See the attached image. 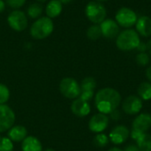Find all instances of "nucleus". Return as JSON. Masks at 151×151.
Masks as SVG:
<instances>
[{"mask_svg":"<svg viewBox=\"0 0 151 151\" xmlns=\"http://www.w3.org/2000/svg\"><path fill=\"white\" fill-rule=\"evenodd\" d=\"M130 136V131L126 126H117L110 133V141L115 145H120L124 143Z\"/></svg>","mask_w":151,"mask_h":151,"instance_id":"13","label":"nucleus"},{"mask_svg":"<svg viewBox=\"0 0 151 151\" xmlns=\"http://www.w3.org/2000/svg\"><path fill=\"white\" fill-rule=\"evenodd\" d=\"M151 127V115L150 113H142L133 121L132 131L142 134Z\"/></svg>","mask_w":151,"mask_h":151,"instance_id":"11","label":"nucleus"},{"mask_svg":"<svg viewBox=\"0 0 151 151\" xmlns=\"http://www.w3.org/2000/svg\"><path fill=\"white\" fill-rule=\"evenodd\" d=\"M137 147L140 151H151V135L149 134H142L136 141Z\"/></svg>","mask_w":151,"mask_h":151,"instance_id":"21","label":"nucleus"},{"mask_svg":"<svg viewBox=\"0 0 151 151\" xmlns=\"http://www.w3.org/2000/svg\"><path fill=\"white\" fill-rule=\"evenodd\" d=\"M26 0H6L7 4L12 8V9H16L18 10L19 8H20L24 4H25Z\"/></svg>","mask_w":151,"mask_h":151,"instance_id":"28","label":"nucleus"},{"mask_svg":"<svg viewBox=\"0 0 151 151\" xmlns=\"http://www.w3.org/2000/svg\"><path fill=\"white\" fill-rule=\"evenodd\" d=\"M10 98V90L4 85L0 83V105L5 104V103Z\"/></svg>","mask_w":151,"mask_h":151,"instance_id":"26","label":"nucleus"},{"mask_svg":"<svg viewBox=\"0 0 151 151\" xmlns=\"http://www.w3.org/2000/svg\"><path fill=\"white\" fill-rule=\"evenodd\" d=\"M138 96L142 100H150L151 99V83L148 81L142 82L137 88Z\"/></svg>","mask_w":151,"mask_h":151,"instance_id":"20","label":"nucleus"},{"mask_svg":"<svg viewBox=\"0 0 151 151\" xmlns=\"http://www.w3.org/2000/svg\"><path fill=\"white\" fill-rule=\"evenodd\" d=\"M87 36L90 40H97L102 36V31L98 24H94L90 26L87 30Z\"/></svg>","mask_w":151,"mask_h":151,"instance_id":"22","label":"nucleus"},{"mask_svg":"<svg viewBox=\"0 0 151 151\" xmlns=\"http://www.w3.org/2000/svg\"><path fill=\"white\" fill-rule=\"evenodd\" d=\"M142 108V100L134 95L127 96L122 103V110L127 115H136Z\"/></svg>","mask_w":151,"mask_h":151,"instance_id":"9","label":"nucleus"},{"mask_svg":"<svg viewBox=\"0 0 151 151\" xmlns=\"http://www.w3.org/2000/svg\"><path fill=\"white\" fill-rule=\"evenodd\" d=\"M136 63L141 66H145L149 65L150 61V56L146 52H140L135 58Z\"/></svg>","mask_w":151,"mask_h":151,"instance_id":"27","label":"nucleus"},{"mask_svg":"<svg viewBox=\"0 0 151 151\" xmlns=\"http://www.w3.org/2000/svg\"><path fill=\"white\" fill-rule=\"evenodd\" d=\"M99 26L102 31V35L106 38L111 39L118 36L119 34V26L116 20L112 19H105Z\"/></svg>","mask_w":151,"mask_h":151,"instance_id":"14","label":"nucleus"},{"mask_svg":"<svg viewBox=\"0 0 151 151\" xmlns=\"http://www.w3.org/2000/svg\"><path fill=\"white\" fill-rule=\"evenodd\" d=\"M109 137L104 134H98L97 135L95 136L93 142H94V144L96 146V147H99V148H104L105 146H107V144L109 143Z\"/></svg>","mask_w":151,"mask_h":151,"instance_id":"24","label":"nucleus"},{"mask_svg":"<svg viewBox=\"0 0 151 151\" xmlns=\"http://www.w3.org/2000/svg\"><path fill=\"white\" fill-rule=\"evenodd\" d=\"M54 29V24L50 18L42 17L36 19L30 27V35L34 39L42 40L50 36Z\"/></svg>","mask_w":151,"mask_h":151,"instance_id":"3","label":"nucleus"},{"mask_svg":"<svg viewBox=\"0 0 151 151\" xmlns=\"http://www.w3.org/2000/svg\"><path fill=\"white\" fill-rule=\"evenodd\" d=\"M63 10V4L58 0H50L46 5V14L49 18H56L60 15Z\"/></svg>","mask_w":151,"mask_h":151,"instance_id":"19","label":"nucleus"},{"mask_svg":"<svg viewBox=\"0 0 151 151\" xmlns=\"http://www.w3.org/2000/svg\"><path fill=\"white\" fill-rule=\"evenodd\" d=\"M108 151H123L121 149H119V148H117V147H114V148H111V149H110Z\"/></svg>","mask_w":151,"mask_h":151,"instance_id":"35","label":"nucleus"},{"mask_svg":"<svg viewBox=\"0 0 151 151\" xmlns=\"http://www.w3.org/2000/svg\"><path fill=\"white\" fill-rule=\"evenodd\" d=\"M141 40L138 33L131 28H127L119 34L116 40L117 47L123 51H129L137 49Z\"/></svg>","mask_w":151,"mask_h":151,"instance_id":"2","label":"nucleus"},{"mask_svg":"<svg viewBox=\"0 0 151 151\" xmlns=\"http://www.w3.org/2000/svg\"><path fill=\"white\" fill-rule=\"evenodd\" d=\"M27 136V128L23 126H14L8 131V138L12 142H22Z\"/></svg>","mask_w":151,"mask_h":151,"instance_id":"17","label":"nucleus"},{"mask_svg":"<svg viewBox=\"0 0 151 151\" xmlns=\"http://www.w3.org/2000/svg\"><path fill=\"white\" fill-rule=\"evenodd\" d=\"M111 118H112L113 119H119L120 118V113H119V111L118 110L113 111L111 113Z\"/></svg>","mask_w":151,"mask_h":151,"instance_id":"31","label":"nucleus"},{"mask_svg":"<svg viewBox=\"0 0 151 151\" xmlns=\"http://www.w3.org/2000/svg\"><path fill=\"white\" fill-rule=\"evenodd\" d=\"M15 122L14 111L6 104L0 105V134L9 131Z\"/></svg>","mask_w":151,"mask_h":151,"instance_id":"8","label":"nucleus"},{"mask_svg":"<svg viewBox=\"0 0 151 151\" xmlns=\"http://www.w3.org/2000/svg\"><path fill=\"white\" fill-rule=\"evenodd\" d=\"M97 1H99V2H102V1H107V0H97Z\"/></svg>","mask_w":151,"mask_h":151,"instance_id":"39","label":"nucleus"},{"mask_svg":"<svg viewBox=\"0 0 151 151\" xmlns=\"http://www.w3.org/2000/svg\"><path fill=\"white\" fill-rule=\"evenodd\" d=\"M42 6L40 4L35 3L32 4L28 8H27V15L32 18V19H36L39 16H41L42 12Z\"/></svg>","mask_w":151,"mask_h":151,"instance_id":"23","label":"nucleus"},{"mask_svg":"<svg viewBox=\"0 0 151 151\" xmlns=\"http://www.w3.org/2000/svg\"><path fill=\"white\" fill-rule=\"evenodd\" d=\"M7 22L12 29L20 32L27 27V17L22 11L14 10L8 15Z\"/></svg>","mask_w":151,"mask_h":151,"instance_id":"7","label":"nucleus"},{"mask_svg":"<svg viewBox=\"0 0 151 151\" xmlns=\"http://www.w3.org/2000/svg\"><path fill=\"white\" fill-rule=\"evenodd\" d=\"M87 18L94 24H100L106 19V9L98 2H89L85 9Z\"/></svg>","mask_w":151,"mask_h":151,"instance_id":"4","label":"nucleus"},{"mask_svg":"<svg viewBox=\"0 0 151 151\" xmlns=\"http://www.w3.org/2000/svg\"><path fill=\"white\" fill-rule=\"evenodd\" d=\"M81 95L79 97L85 101H90L94 96V91L96 87V81L93 77H86L81 83Z\"/></svg>","mask_w":151,"mask_h":151,"instance_id":"12","label":"nucleus"},{"mask_svg":"<svg viewBox=\"0 0 151 151\" xmlns=\"http://www.w3.org/2000/svg\"><path fill=\"white\" fill-rule=\"evenodd\" d=\"M137 50L140 52H145V50H147V44H145L143 42H140V44L137 47Z\"/></svg>","mask_w":151,"mask_h":151,"instance_id":"29","label":"nucleus"},{"mask_svg":"<svg viewBox=\"0 0 151 151\" xmlns=\"http://www.w3.org/2000/svg\"><path fill=\"white\" fill-rule=\"evenodd\" d=\"M136 32L144 37L151 35V19L148 16L140 17L135 23Z\"/></svg>","mask_w":151,"mask_h":151,"instance_id":"16","label":"nucleus"},{"mask_svg":"<svg viewBox=\"0 0 151 151\" xmlns=\"http://www.w3.org/2000/svg\"><path fill=\"white\" fill-rule=\"evenodd\" d=\"M71 111L75 116L79 118H83L90 113V105L88 101L78 97L74 99V101L72 103Z\"/></svg>","mask_w":151,"mask_h":151,"instance_id":"15","label":"nucleus"},{"mask_svg":"<svg viewBox=\"0 0 151 151\" xmlns=\"http://www.w3.org/2000/svg\"><path fill=\"white\" fill-rule=\"evenodd\" d=\"M22 151H42L41 142L35 136H27L21 144Z\"/></svg>","mask_w":151,"mask_h":151,"instance_id":"18","label":"nucleus"},{"mask_svg":"<svg viewBox=\"0 0 151 151\" xmlns=\"http://www.w3.org/2000/svg\"><path fill=\"white\" fill-rule=\"evenodd\" d=\"M44 151H55L54 150H52V149H48V150H46Z\"/></svg>","mask_w":151,"mask_h":151,"instance_id":"37","label":"nucleus"},{"mask_svg":"<svg viewBox=\"0 0 151 151\" xmlns=\"http://www.w3.org/2000/svg\"><path fill=\"white\" fill-rule=\"evenodd\" d=\"M146 76H147L148 80L151 82V66L147 68V70H146Z\"/></svg>","mask_w":151,"mask_h":151,"instance_id":"32","label":"nucleus"},{"mask_svg":"<svg viewBox=\"0 0 151 151\" xmlns=\"http://www.w3.org/2000/svg\"><path fill=\"white\" fill-rule=\"evenodd\" d=\"M36 1H38V2H45L47 0H36Z\"/></svg>","mask_w":151,"mask_h":151,"instance_id":"38","label":"nucleus"},{"mask_svg":"<svg viewBox=\"0 0 151 151\" xmlns=\"http://www.w3.org/2000/svg\"><path fill=\"white\" fill-rule=\"evenodd\" d=\"M115 19L119 26L125 28H130L131 27L134 26L138 19L136 13L128 7L120 8L117 12Z\"/></svg>","mask_w":151,"mask_h":151,"instance_id":"6","label":"nucleus"},{"mask_svg":"<svg viewBox=\"0 0 151 151\" xmlns=\"http://www.w3.org/2000/svg\"><path fill=\"white\" fill-rule=\"evenodd\" d=\"M125 151H140L139 148L137 147V145H128Z\"/></svg>","mask_w":151,"mask_h":151,"instance_id":"30","label":"nucleus"},{"mask_svg":"<svg viewBox=\"0 0 151 151\" xmlns=\"http://www.w3.org/2000/svg\"><path fill=\"white\" fill-rule=\"evenodd\" d=\"M13 144L8 137L0 136V151H12Z\"/></svg>","mask_w":151,"mask_h":151,"instance_id":"25","label":"nucleus"},{"mask_svg":"<svg viewBox=\"0 0 151 151\" xmlns=\"http://www.w3.org/2000/svg\"><path fill=\"white\" fill-rule=\"evenodd\" d=\"M121 103V96L119 91L112 88H104L100 89L95 97V104L99 112L111 114L117 110Z\"/></svg>","mask_w":151,"mask_h":151,"instance_id":"1","label":"nucleus"},{"mask_svg":"<svg viewBox=\"0 0 151 151\" xmlns=\"http://www.w3.org/2000/svg\"><path fill=\"white\" fill-rule=\"evenodd\" d=\"M146 44H147V50L149 51V55L151 57V39L148 41Z\"/></svg>","mask_w":151,"mask_h":151,"instance_id":"33","label":"nucleus"},{"mask_svg":"<svg viewBox=\"0 0 151 151\" xmlns=\"http://www.w3.org/2000/svg\"><path fill=\"white\" fill-rule=\"evenodd\" d=\"M109 125V117L104 113L95 114L88 122V128L91 132L100 134L104 131Z\"/></svg>","mask_w":151,"mask_h":151,"instance_id":"10","label":"nucleus"},{"mask_svg":"<svg viewBox=\"0 0 151 151\" xmlns=\"http://www.w3.org/2000/svg\"><path fill=\"white\" fill-rule=\"evenodd\" d=\"M59 2H61L62 4H68V3H70L72 0H58Z\"/></svg>","mask_w":151,"mask_h":151,"instance_id":"36","label":"nucleus"},{"mask_svg":"<svg viewBox=\"0 0 151 151\" xmlns=\"http://www.w3.org/2000/svg\"><path fill=\"white\" fill-rule=\"evenodd\" d=\"M60 93L68 99H76L81 95V86L78 81L71 77L64 78L59 84Z\"/></svg>","mask_w":151,"mask_h":151,"instance_id":"5","label":"nucleus"},{"mask_svg":"<svg viewBox=\"0 0 151 151\" xmlns=\"http://www.w3.org/2000/svg\"><path fill=\"white\" fill-rule=\"evenodd\" d=\"M5 9V4L3 0H0V13L3 12Z\"/></svg>","mask_w":151,"mask_h":151,"instance_id":"34","label":"nucleus"}]
</instances>
